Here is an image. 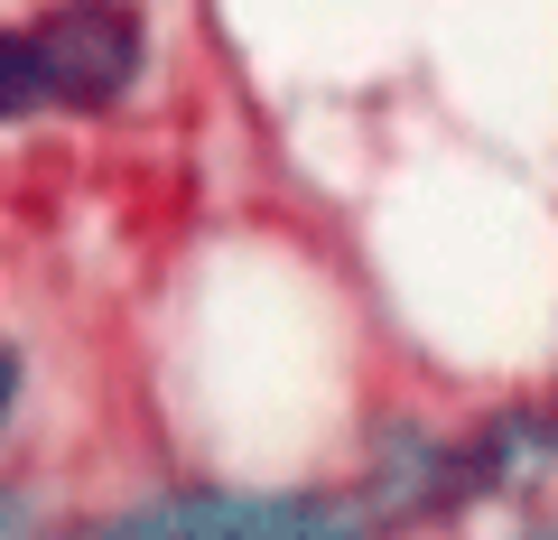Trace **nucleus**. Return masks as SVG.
<instances>
[{
  "instance_id": "obj_1",
  "label": "nucleus",
  "mask_w": 558,
  "mask_h": 540,
  "mask_svg": "<svg viewBox=\"0 0 558 540\" xmlns=\"http://www.w3.org/2000/svg\"><path fill=\"white\" fill-rule=\"evenodd\" d=\"M140 75V20L121 0H57L38 28L10 38V112H28L38 94L57 103H121V84Z\"/></svg>"
}]
</instances>
